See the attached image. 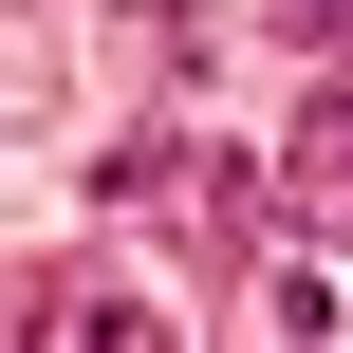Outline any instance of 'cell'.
Instances as JSON below:
<instances>
[{"instance_id":"6da1fadb","label":"cell","mask_w":353,"mask_h":353,"mask_svg":"<svg viewBox=\"0 0 353 353\" xmlns=\"http://www.w3.org/2000/svg\"><path fill=\"white\" fill-rule=\"evenodd\" d=\"M298 205H335V223H353V74L298 112Z\"/></svg>"}]
</instances>
